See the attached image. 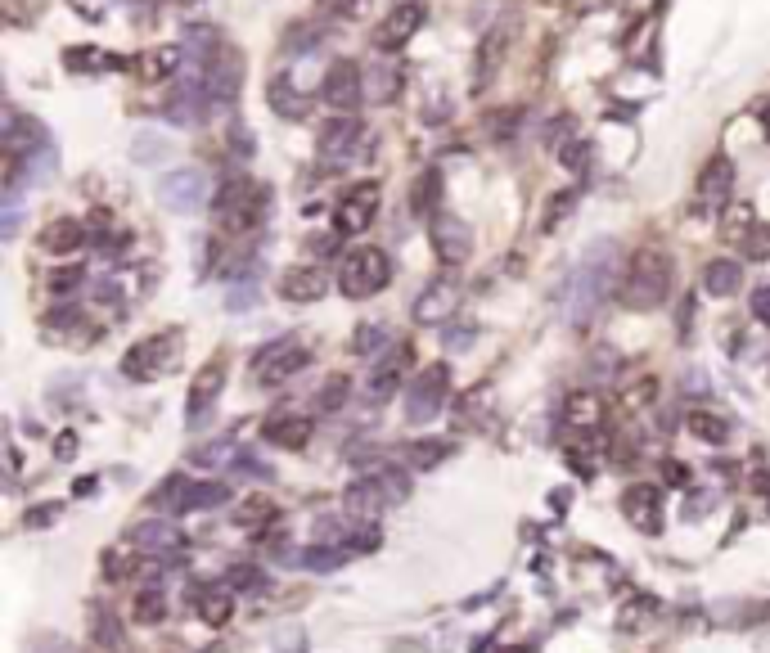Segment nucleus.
<instances>
[{
	"label": "nucleus",
	"mask_w": 770,
	"mask_h": 653,
	"mask_svg": "<svg viewBox=\"0 0 770 653\" xmlns=\"http://www.w3.org/2000/svg\"><path fill=\"white\" fill-rule=\"evenodd\" d=\"M464 343H473V329H451L446 334V347H464Z\"/></svg>",
	"instance_id": "obj_62"
},
{
	"label": "nucleus",
	"mask_w": 770,
	"mask_h": 653,
	"mask_svg": "<svg viewBox=\"0 0 770 653\" xmlns=\"http://www.w3.org/2000/svg\"><path fill=\"white\" fill-rule=\"evenodd\" d=\"M136 541L145 554H154V559H176V554L185 550V532L176 523H167V518H154V523L136 527Z\"/></svg>",
	"instance_id": "obj_22"
},
{
	"label": "nucleus",
	"mask_w": 770,
	"mask_h": 653,
	"mask_svg": "<svg viewBox=\"0 0 770 653\" xmlns=\"http://www.w3.org/2000/svg\"><path fill=\"white\" fill-rule=\"evenodd\" d=\"M370 478H374V487L383 491V500H388V505H401V500L410 496V478L397 469V464H379Z\"/></svg>",
	"instance_id": "obj_33"
},
{
	"label": "nucleus",
	"mask_w": 770,
	"mask_h": 653,
	"mask_svg": "<svg viewBox=\"0 0 770 653\" xmlns=\"http://www.w3.org/2000/svg\"><path fill=\"white\" fill-rule=\"evenodd\" d=\"M158 203H163L167 212L190 217V212H199L203 203H208V176H203L199 167H172V172L158 181Z\"/></svg>",
	"instance_id": "obj_11"
},
{
	"label": "nucleus",
	"mask_w": 770,
	"mask_h": 653,
	"mask_svg": "<svg viewBox=\"0 0 770 653\" xmlns=\"http://www.w3.org/2000/svg\"><path fill=\"white\" fill-rule=\"evenodd\" d=\"M266 100H271V109L280 113V118H307V100H302V91L289 82V77H271V86H266Z\"/></svg>",
	"instance_id": "obj_29"
},
{
	"label": "nucleus",
	"mask_w": 770,
	"mask_h": 653,
	"mask_svg": "<svg viewBox=\"0 0 770 653\" xmlns=\"http://www.w3.org/2000/svg\"><path fill=\"white\" fill-rule=\"evenodd\" d=\"M703 289L712 293V298H734V293L743 289V266L730 262V257H716V262H707Z\"/></svg>",
	"instance_id": "obj_26"
},
{
	"label": "nucleus",
	"mask_w": 770,
	"mask_h": 653,
	"mask_svg": "<svg viewBox=\"0 0 770 653\" xmlns=\"http://www.w3.org/2000/svg\"><path fill=\"white\" fill-rule=\"evenodd\" d=\"M311 361V352L298 343V338H275V343L257 347V356L248 361V379L257 383V388H280V383H289L293 374H302Z\"/></svg>",
	"instance_id": "obj_5"
},
{
	"label": "nucleus",
	"mask_w": 770,
	"mask_h": 653,
	"mask_svg": "<svg viewBox=\"0 0 770 653\" xmlns=\"http://www.w3.org/2000/svg\"><path fill=\"white\" fill-rule=\"evenodd\" d=\"M514 127H518V109H509V113H491V118H487V131H491L496 140H509V136H514Z\"/></svg>",
	"instance_id": "obj_52"
},
{
	"label": "nucleus",
	"mask_w": 770,
	"mask_h": 653,
	"mask_svg": "<svg viewBox=\"0 0 770 653\" xmlns=\"http://www.w3.org/2000/svg\"><path fill=\"white\" fill-rule=\"evenodd\" d=\"M379 199H383L379 181L352 185V190L334 203V235H343V239L365 235V230L374 226V217H379Z\"/></svg>",
	"instance_id": "obj_8"
},
{
	"label": "nucleus",
	"mask_w": 770,
	"mask_h": 653,
	"mask_svg": "<svg viewBox=\"0 0 770 653\" xmlns=\"http://www.w3.org/2000/svg\"><path fill=\"white\" fill-rule=\"evenodd\" d=\"M500 41H505V28H491L487 37H482V46H478V77H473V91H482V86L491 82V73H496Z\"/></svg>",
	"instance_id": "obj_34"
},
{
	"label": "nucleus",
	"mask_w": 770,
	"mask_h": 653,
	"mask_svg": "<svg viewBox=\"0 0 770 653\" xmlns=\"http://www.w3.org/2000/svg\"><path fill=\"white\" fill-rule=\"evenodd\" d=\"M671 280H676L671 257L662 248H640L626 266L622 284H617V298H622L626 311H658L671 298Z\"/></svg>",
	"instance_id": "obj_2"
},
{
	"label": "nucleus",
	"mask_w": 770,
	"mask_h": 653,
	"mask_svg": "<svg viewBox=\"0 0 770 653\" xmlns=\"http://www.w3.org/2000/svg\"><path fill=\"white\" fill-rule=\"evenodd\" d=\"M685 428L707 446H721L725 437H730V424H725V415H716V410H689Z\"/></svg>",
	"instance_id": "obj_30"
},
{
	"label": "nucleus",
	"mask_w": 770,
	"mask_h": 653,
	"mask_svg": "<svg viewBox=\"0 0 770 653\" xmlns=\"http://www.w3.org/2000/svg\"><path fill=\"white\" fill-rule=\"evenodd\" d=\"M64 59L73 73H118V68H127V59L113 55V50H100V46H73Z\"/></svg>",
	"instance_id": "obj_27"
},
{
	"label": "nucleus",
	"mask_w": 770,
	"mask_h": 653,
	"mask_svg": "<svg viewBox=\"0 0 770 653\" xmlns=\"http://www.w3.org/2000/svg\"><path fill=\"white\" fill-rule=\"evenodd\" d=\"M37 244H41V253L73 257L77 248L86 244V226H82V221H73V217H59V221H50V226L41 230V235H37Z\"/></svg>",
	"instance_id": "obj_24"
},
{
	"label": "nucleus",
	"mask_w": 770,
	"mask_h": 653,
	"mask_svg": "<svg viewBox=\"0 0 770 653\" xmlns=\"http://www.w3.org/2000/svg\"><path fill=\"white\" fill-rule=\"evenodd\" d=\"M730 194H734V163L725 154H716L712 163L698 172V185H694V208L707 212V217H721L730 208Z\"/></svg>",
	"instance_id": "obj_12"
},
{
	"label": "nucleus",
	"mask_w": 770,
	"mask_h": 653,
	"mask_svg": "<svg viewBox=\"0 0 770 653\" xmlns=\"http://www.w3.org/2000/svg\"><path fill=\"white\" fill-rule=\"evenodd\" d=\"M311 433H316V424H311L307 415H289V410H280V415H271L262 424V437L271 446H284V451H302V446L311 442Z\"/></svg>",
	"instance_id": "obj_20"
},
{
	"label": "nucleus",
	"mask_w": 770,
	"mask_h": 653,
	"mask_svg": "<svg viewBox=\"0 0 770 653\" xmlns=\"http://www.w3.org/2000/svg\"><path fill=\"white\" fill-rule=\"evenodd\" d=\"M230 613H235V595H230V590H203V595H199L203 626H226Z\"/></svg>",
	"instance_id": "obj_32"
},
{
	"label": "nucleus",
	"mask_w": 770,
	"mask_h": 653,
	"mask_svg": "<svg viewBox=\"0 0 770 653\" xmlns=\"http://www.w3.org/2000/svg\"><path fill=\"white\" fill-rule=\"evenodd\" d=\"M316 10L325 14V19L352 23V19H361V14L370 10V0H316Z\"/></svg>",
	"instance_id": "obj_40"
},
{
	"label": "nucleus",
	"mask_w": 770,
	"mask_h": 653,
	"mask_svg": "<svg viewBox=\"0 0 770 653\" xmlns=\"http://www.w3.org/2000/svg\"><path fill=\"white\" fill-rule=\"evenodd\" d=\"M446 455H451V442H410L406 446V460L415 464V469H433V464H442Z\"/></svg>",
	"instance_id": "obj_39"
},
{
	"label": "nucleus",
	"mask_w": 770,
	"mask_h": 653,
	"mask_svg": "<svg viewBox=\"0 0 770 653\" xmlns=\"http://www.w3.org/2000/svg\"><path fill=\"white\" fill-rule=\"evenodd\" d=\"M347 392H352L347 374H329V379L320 383V392H316V410H325V415H338V410L347 406Z\"/></svg>",
	"instance_id": "obj_37"
},
{
	"label": "nucleus",
	"mask_w": 770,
	"mask_h": 653,
	"mask_svg": "<svg viewBox=\"0 0 770 653\" xmlns=\"http://www.w3.org/2000/svg\"><path fill=\"white\" fill-rule=\"evenodd\" d=\"M320 100H325L329 109H338V113L361 109V104L370 100V77L361 73V64H352V59H338V64L329 68L325 77H320Z\"/></svg>",
	"instance_id": "obj_9"
},
{
	"label": "nucleus",
	"mask_w": 770,
	"mask_h": 653,
	"mask_svg": "<svg viewBox=\"0 0 770 653\" xmlns=\"http://www.w3.org/2000/svg\"><path fill=\"white\" fill-rule=\"evenodd\" d=\"M176 352H181V334H176V329H163V334L145 338V343H136L127 356H122V374H127L131 383L158 379V374L172 370Z\"/></svg>",
	"instance_id": "obj_6"
},
{
	"label": "nucleus",
	"mask_w": 770,
	"mask_h": 653,
	"mask_svg": "<svg viewBox=\"0 0 770 653\" xmlns=\"http://www.w3.org/2000/svg\"><path fill=\"white\" fill-rule=\"evenodd\" d=\"M613 275H617V248L608 239L586 248V257L577 262L572 271V284H568V320L572 325H586L599 307L608 302L613 293Z\"/></svg>",
	"instance_id": "obj_1"
},
{
	"label": "nucleus",
	"mask_w": 770,
	"mask_h": 653,
	"mask_svg": "<svg viewBox=\"0 0 770 653\" xmlns=\"http://www.w3.org/2000/svg\"><path fill=\"white\" fill-rule=\"evenodd\" d=\"M460 307V284H451V280H437V284H428L424 293H419V302H415V320L419 325H442L451 311Z\"/></svg>",
	"instance_id": "obj_21"
},
{
	"label": "nucleus",
	"mask_w": 770,
	"mask_h": 653,
	"mask_svg": "<svg viewBox=\"0 0 770 653\" xmlns=\"http://www.w3.org/2000/svg\"><path fill=\"white\" fill-rule=\"evenodd\" d=\"M82 280H86L82 266H64V271L50 275V293H55V298H68V293L82 289Z\"/></svg>",
	"instance_id": "obj_47"
},
{
	"label": "nucleus",
	"mask_w": 770,
	"mask_h": 653,
	"mask_svg": "<svg viewBox=\"0 0 770 653\" xmlns=\"http://www.w3.org/2000/svg\"><path fill=\"white\" fill-rule=\"evenodd\" d=\"M271 518H280V509H275V500L271 496H248L244 505L235 509V523L239 527H248V532H262Z\"/></svg>",
	"instance_id": "obj_31"
},
{
	"label": "nucleus",
	"mask_w": 770,
	"mask_h": 653,
	"mask_svg": "<svg viewBox=\"0 0 770 653\" xmlns=\"http://www.w3.org/2000/svg\"><path fill=\"white\" fill-rule=\"evenodd\" d=\"M406 365H410V347H388V356H383L379 365H374V374L365 379V397L370 401H388L392 392L401 388V379H406Z\"/></svg>",
	"instance_id": "obj_18"
},
{
	"label": "nucleus",
	"mask_w": 770,
	"mask_h": 653,
	"mask_svg": "<svg viewBox=\"0 0 770 653\" xmlns=\"http://www.w3.org/2000/svg\"><path fill=\"white\" fill-rule=\"evenodd\" d=\"M284 41H293L298 50H307V46H316V41H320V32H307V23H293V32Z\"/></svg>",
	"instance_id": "obj_60"
},
{
	"label": "nucleus",
	"mask_w": 770,
	"mask_h": 653,
	"mask_svg": "<svg viewBox=\"0 0 770 653\" xmlns=\"http://www.w3.org/2000/svg\"><path fill=\"white\" fill-rule=\"evenodd\" d=\"M622 514L631 518L640 532H662V505H658V491L653 487H631L622 496Z\"/></svg>",
	"instance_id": "obj_23"
},
{
	"label": "nucleus",
	"mask_w": 770,
	"mask_h": 653,
	"mask_svg": "<svg viewBox=\"0 0 770 653\" xmlns=\"http://www.w3.org/2000/svg\"><path fill=\"white\" fill-rule=\"evenodd\" d=\"M559 154H563V163H568L572 172H586V167H590V154H595V149H590V140H568Z\"/></svg>",
	"instance_id": "obj_49"
},
{
	"label": "nucleus",
	"mask_w": 770,
	"mask_h": 653,
	"mask_svg": "<svg viewBox=\"0 0 770 653\" xmlns=\"http://www.w3.org/2000/svg\"><path fill=\"white\" fill-rule=\"evenodd\" d=\"M226 586L230 590H266V572L257 568V563H235V568L226 572Z\"/></svg>",
	"instance_id": "obj_42"
},
{
	"label": "nucleus",
	"mask_w": 770,
	"mask_h": 653,
	"mask_svg": "<svg viewBox=\"0 0 770 653\" xmlns=\"http://www.w3.org/2000/svg\"><path fill=\"white\" fill-rule=\"evenodd\" d=\"M140 568V554L136 550H104V577L109 581H131Z\"/></svg>",
	"instance_id": "obj_38"
},
{
	"label": "nucleus",
	"mask_w": 770,
	"mask_h": 653,
	"mask_svg": "<svg viewBox=\"0 0 770 653\" xmlns=\"http://www.w3.org/2000/svg\"><path fill=\"white\" fill-rule=\"evenodd\" d=\"M392 280V257L383 253V248L365 244L356 248V253L343 257V266H338V289L347 293V298H374V293H383Z\"/></svg>",
	"instance_id": "obj_3"
},
{
	"label": "nucleus",
	"mask_w": 770,
	"mask_h": 653,
	"mask_svg": "<svg viewBox=\"0 0 770 653\" xmlns=\"http://www.w3.org/2000/svg\"><path fill=\"white\" fill-rule=\"evenodd\" d=\"M59 514H64V505H55V500H50V505H32L28 509V527H50Z\"/></svg>",
	"instance_id": "obj_55"
},
{
	"label": "nucleus",
	"mask_w": 770,
	"mask_h": 653,
	"mask_svg": "<svg viewBox=\"0 0 770 653\" xmlns=\"http://www.w3.org/2000/svg\"><path fill=\"white\" fill-rule=\"evenodd\" d=\"M617 397H622V406H626V410H649V406H653V397H658V379H653V374L626 379Z\"/></svg>",
	"instance_id": "obj_35"
},
{
	"label": "nucleus",
	"mask_w": 770,
	"mask_h": 653,
	"mask_svg": "<svg viewBox=\"0 0 770 653\" xmlns=\"http://www.w3.org/2000/svg\"><path fill=\"white\" fill-rule=\"evenodd\" d=\"M424 19H428L424 0H397V5H392V14L383 19V28L374 32V46H379V50H401L406 41H415V32L424 28Z\"/></svg>",
	"instance_id": "obj_15"
},
{
	"label": "nucleus",
	"mask_w": 770,
	"mask_h": 653,
	"mask_svg": "<svg viewBox=\"0 0 770 653\" xmlns=\"http://www.w3.org/2000/svg\"><path fill=\"white\" fill-rule=\"evenodd\" d=\"M662 482H667V487H689V464L662 460Z\"/></svg>",
	"instance_id": "obj_56"
},
{
	"label": "nucleus",
	"mask_w": 770,
	"mask_h": 653,
	"mask_svg": "<svg viewBox=\"0 0 770 653\" xmlns=\"http://www.w3.org/2000/svg\"><path fill=\"white\" fill-rule=\"evenodd\" d=\"M743 253H748L752 262H770V226H748V235H743Z\"/></svg>",
	"instance_id": "obj_46"
},
{
	"label": "nucleus",
	"mask_w": 770,
	"mask_h": 653,
	"mask_svg": "<svg viewBox=\"0 0 770 653\" xmlns=\"http://www.w3.org/2000/svg\"><path fill=\"white\" fill-rule=\"evenodd\" d=\"M329 293V275L320 271V266H289L280 280V298L284 302H298V307H307V302H320Z\"/></svg>",
	"instance_id": "obj_19"
},
{
	"label": "nucleus",
	"mask_w": 770,
	"mask_h": 653,
	"mask_svg": "<svg viewBox=\"0 0 770 653\" xmlns=\"http://www.w3.org/2000/svg\"><path fill=\"white\" fill-rule=\"evenodd\" d=\"M302 563H307V568H316V572H329V568H338V563H347V550H343V545H329V550H320V545H316V550H307V559H302Z\"/></svg>",
	"instance_id": "obj_48"
},
{
	"label": "nucleus",
	"mask_w": 770,
	"mask_h": 653,
	"mask_svg": "<svg viewBox=\"0 0 770 653\" xmlns=\"http://www.w3.org/2000/svg\"><path fill=\"white\" fill-rule=\"evenodd\" d=\"M446 392H451V370L446 365H428L406 388V419L410 424H433L446 406Z\"/></svg>",
	"instance_id": "obj_10"
},
{
	"label": "nucleus",
	"mask_w": 770,
	"mask_h": 653,
	"mask_svg": "<svg viewBox=\"0 0 770 653\" xmlns=\"http://www.w3.org/2000/svg\"><path fill=\"white\" fill-rule=\"evenodd\" d=\"M230 500L226 482H190V478H167V487L154 491L158 509H172V514H194V509H217Z\"/></svg>",
	"instance_id": "obj_7"
},
{
	"label": "nucleus",
	"mask_w": 770,
	"mask_h": 653,
	"mask_svg": "<svg viewBox=\"0 0 770 653\" xmlns=\"http://www.w3.org/2000/svg\"><path fill=\"white\" fill-rule=\"evenodd\" d=\"M748 307H752V316H757L761 325H770V284H761V289L752 293V302H748Z\"/></svg>",
	"instance_id": "obj_57"
},
{
	"label": "nucleus",
	"mask_w": 770,
	"mask_h": 653,
	"mask_svg": "<svg viewBox=\"0 0 770 653\" xmlns=\"http://www.w3.org/2000/svg\"><path fill=\"white\" fill-rule=\"evenodd\" d=\"M428 235H433V253L442 257V266H460V262H469V253H473V235H469V226H464L460 217H451V212H437L433 226H428Z\"/></svg>",
	"instance_id": "obj_16"
},
{
	"label": "nucleus",
	"mask_w": 770,
	"mask_h": 653,
	"mask_svg": "<svg viewBox=\"0 0 770 653\" xmlns=\"http://www.w3.org/2000/svg\"><path fill=\"white\" fill-rule=\"evenodd\" d=\"M181 68H185V46H158L140 59L136 73L145 82H167V77H181Z\"/></svg>",
	"instance_id": "obj_25"
},
{
	"label": "nucleus",
	"mask_w": 770,
	"mask_h": 653,
	"mask_svg": "<svg viewBox=\"0 0 770 653\" xmlns=\"http://www.w3.org/2000/svg\"><path fill=\"white\" fill-rule=\"evenodd\" d=\"M604 419H608V410H604V397H599V392H572V397L563 401V424H568L577 437L604 433Z\"/></svg>",
	"instance_id": "obj_17"
},
{
	"label": "nucleus",
	"mask_w": 770,
	"mask_h": 653,
	"mask_svg": "<svg viewBox=\"0 0 770 653\" xmlns=\"http://www.w3.org/2000/svg\"><path fill=\"white\" fill-rule=\"evenodd\" d=\"M437 190H442V176H437V172L419 176L415 199H410V203H415V212H424V217H428V212H433V203H437Z\"/></svg>",
	"instance_id": "obj_45"
},
{
	"label": "nucleus",
	"mask_w": 770,
	"mask_h": 653,
	"mask_svg": "<svg viewBox=\"0 0 770 653\" xmlns=\"http://www.w3.org/2000/svg\"><path fill=\"white\" fill-rule=\"evenodd\" d=\"M275 653H307V635L293 626V631H280L275 635Z\"/></svg>",
	"instance_id": "obj_54"
},
{
	"label": "nucleus",
	"mask_w": 770,
	"mask_h": 653,
	"mask_svg": "<svg viewBox=\"0 0 770 653\" xmlns=\"http://www.w3.org/2000/svg\"><path fill=\"white\" fill-rule=\"evenodd\" d=\"M343 500H347V514L361 518V523H370L379 509H388V500H383V491L374 487V478H356Z\"/></svg>",
	"instance_id": "obj_28"
},
{
	"label": "nucleus",
	"mask_w": 770,
	"mask_h": 653,
	"mask_svg": "<svg viewBox=\"0 0 770 653\" xmlns=\"http://www.w3.org/2000/svg\"><path fill=\"white\" fill-rule=\"evenodd\" d=\"M235 469H239V473H244V478H266V482H271V478H275V469H271V464H266V460H257V455H253V451H239V460H235Z\"/></svg>",
	"instance_id": "obj_51"
},
{
	"label": "nucleus",
	"mask_w": 770,
	"mask_h": 653,
	"mask_svg": "<svg viewBox=\"0 0 770 653\" xmlns=\"http://www.w3.org/2000/svg\"><path fill=\"white\" fill-rule=\"evenodd\" d=\"M572 199H577V194H572V190H568V194H559V199L550 203V217L541 221V230H554V226H559V217H563V212H568V203H572Z\"/></svg>",
	"instance_id": "obj_58"
},
{
	"label": "nucleus",
	"mask_w": 770,
	"mask_h": 653,
	"mask_svg": "<svg viewBox=\"0 0 770 653\" xmlns=\"http://www.w3.org/2000/svg\"><path fill=\"white\" fill-rule=\"evenodd\" d=\"M19 217H23L19 194H5V221H0V235H5V239L19 235Z\"/></svg>",
	"instance_id": "obj_53"
},
{
	"label": "nucleus",
	"mask_w": 770,
	"mask_h": 653,
	"mask_svg": "<svg viewBox=\"0 0 770 653\" xmlns=\"http://www.w3.org/2000/svg\"><path fill=\"white\" fill-rule=\"evenodd\" d=\"M365 145V122L361 118H334L320 131V163L329 167H347Z\"/></svg>",
	"instance_id": "obj_13"
},
{
	"label": "nucleus",
	"mask_w": 770,
	"mask_h": 653,
	"mask_svg": "<svg viewBox=\"0 0 770 653\" xmlns=\"http://www.w3.org/2000/svg\"><path fill=\"white\" fill-rule=\"evenodd\" d=\"M212 217L226 235H248V230L262 221V190H257L248 176H230L217 190V203H212Z\"/></svg>",
	"instance_id": "obj_4"
},
{
	"label": "nucleus",
	"mask_w": 770,
	"mask_h": 653,
	"mask_svg": "<svg viewBox=\"0 0 770 653\" xmlns=\"http://www.w3.org/2000/svg\"><path fill=\"white\" fill-rule=\"evenodd\" d=\"M221 388H226V361H208L199 374H194V383H190V397H185V419H190V428H199L203 419L217 410V401H221Z\"/></svg>",
	"instance_id": "obj_14"
},
{
	"label": "nucleus",
	"mask_w": 770,
	"mask_h": 653,
	"mask_svg": "<svg viewBox=\"0 0 770 653\" xmlns=\"http://www.w3.org/2000/svg\"><path fill=\"white\" fill-rule=\"evenodd\" d=\"M55 455H59V460H73V455H77V437H73V433L59 437V442H55Z\"/></svg>",
	"instance_id": "obj_61"
},
{
	"label": "nucleus",
	"mask_w": 770,
	"mask_h": 653,
	"mask_svg": "<svg viewBox=\"0 0 770 653\" xmlns=\"http://www.w3.org/2000/svg\"><path fill=\"white\" fill-rule=\"evenodd\" d=\"M343 541H347V527L334 514L316 518V545H343Z\"/></svg>",
	"instance_id": "obj_50"
},
{
	"label": "nucleus",
	"mask_w": 770,
	"mask_h": 653,
	"mask_svg": "<svg viewBox=\"0 0 770 653\" xmlns=\"http://www.w3.org/2000/svg\"><path fill=\"white\" fill-rule=\"evenodd\" d=\"M379 347H388V329H383V325H361V329H356V338H352V352L356 356H374Z\"/></svg>",
	"instance_id": "obj_44"
},
{
	"label": "nucleus",
	"mask_w": 770,
	"mask_h": 653,
	"mask_svg": "<svg viewBox=\"0 0 770 653\" xmlns=\"http://www.w3.org/2000/svg\"><path fill=\"white\" fill-rule=\"evenodd\" d=\"M235 460H239L235 442H208L194 451V464H203V469H221V464H235Z\"/></svg>",
	"instance_id": "obj_41"
},
{
	"label": "nucleus",
	"mask_w": 770,
	"mask_h": 653,
	"mask_svg": "<svg viewBox=\"0 0 770 653\" xmlns=\"http://www.w3.org/2000/svg\"><path fill=\"white\" fill-rule=\"evenodd\" d=\"M167 617V595H163V586H145L136 595V622L140 626H158Z\"/></svg>",
	"instance_id": "obj_36"
},
{
	"label": "nucleus",
	"mask_w": 770,
	"mask_h": 653,
	"mask_svg": "<svg viewBox=\"0 0 770 653\" xmlns=\"http://www.w3.org/2000/svg\"><path fill=\"white\" fill-rule=\"evenodd\" d=\"M401 95V68H392V64H383L379 68V77H374V91H370V100H379V104H392Z\"/></svg>",
	"instance_id": "obj_43"
},
{
	"label": "nucleus",
	"mask_w": 770,
	"mask_h": 653,
	"mask_svg": "<svg viewBox=\"0 0 770 653\" xmlns=\"http://www.w3.org/2000/svg\"><path fill=\"white\" fill-rule=\"evenodd\" d=\"M230 149H235L239 158H253V140H248V131L239 127V122H235V127H230Z\"/></svg>",
	"instance_id": "obj_59"
}]
</instances>
